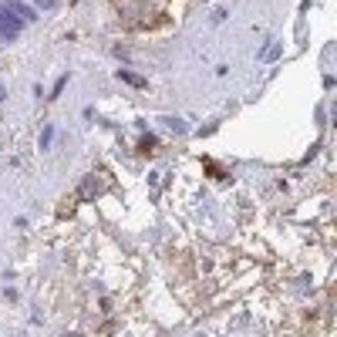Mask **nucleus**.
Instances as JSON below:
<instances>
[{"mask_svg":"<svg viewBox=\"0 0 337 337\" xmlns=\"http://www.w3.org/2000/svg\"><path fill=\"white\" fill-rule=\"evenodd\" d=\"M165 121V129H172V132H185V121L182 118H162Z\"/></svg>","mask_w":337,"mask_h":337,"instance_id":"5","label":"nucleus"},{"mask_svg":"<svg viewBox=\"0 0 337 337\" xmlns=\"http://www.w3.org/2000/svg\"><path fill=\"white\" fill-rule=\"evenodd\" d=\"M280 54V44H277V40H273V44H266L263 48V61H273V57Z\"/></svg>","mask_w":337,"mask_h":337,"instance_id":"4","label":"nucleus"},{"mask_svg":"<svg viewBox=\"0 0 337 337\" xmlns=\"http://www.w3.org/2000/svg\"><path fill=\"white\" fill-rule=\"evenodd\" d=\"M51 138H54V129H51V125H44V132H40V149H48Z\"/></svg>","mask_w":337,"mask_h":337,"instance_id":"6","label":"nucleus"},{"mask_svg":"<svg viewBox=\"0 0 337 337\" xmlns=\"http://www.w3.org/2000/svg\"><path fill=\"white\" fill-rule=\"evenodd\" d=\"M4 98H7V91H4V88H0V101H4Z\"/></svg>","mask_w":337,"mask_h":337,"instance_id":"8","label":"nucleus"},{"mask_svg":"<svg viewBox=\"0 0 337 337\" xmlns=\"http://www.w3.org/2000/svg\"><path fill=\"white\" fill-rule=\"evenodd\" d=\"M4 7H7L10 14H14L17 20H20V24H31L34 17H37V14H34L31 7H27V4H20V0H4Z\"/></svg>","mask_w":337,"mask_h":337,"instance_id":"2","label":"nucleus"},{"mask_svg":"<svg viewBox=\"0 0 337 337\" xmlns=\"http://www.w3.org/2000/svg\"><path fill=\"white\" fill-rule=\"evenodd\" d=\"M118 78L129 81V85H135V88H145V78H138V74H132V71H118Z\"/></svg>","mask_w":337,"mask_h":337,"instance_id":"3","label":"nucleus"},{"mask_svg":"<svg viewBox=\"0 0 337 337\" xmlns=\"http://www.w3.org/2000/svg\"><path fill=\"white\" fill-rule=\"evenodd\" d=\"M20 27H24V24H20V20H17L4 4H0V37H4V40H14L17 34H20Z\"/></svg>","mask_w":337,"mask_h":337,"instance_id":"1","label":"nucleus"},{"mask_svg":"<svg viewBox=\"0 0 337 337\" xmlns=\"http://www.w3.org/2000/svg\"><path fill=\"white\" fill-rule=\"evenodd\" d=\"M34 4H37L40 10H54L57 7V0H34Z\"/></svg>","mask_w":337,"mask_h":337,"instance_id":"7","label":"nucleus"}]
</instances>
